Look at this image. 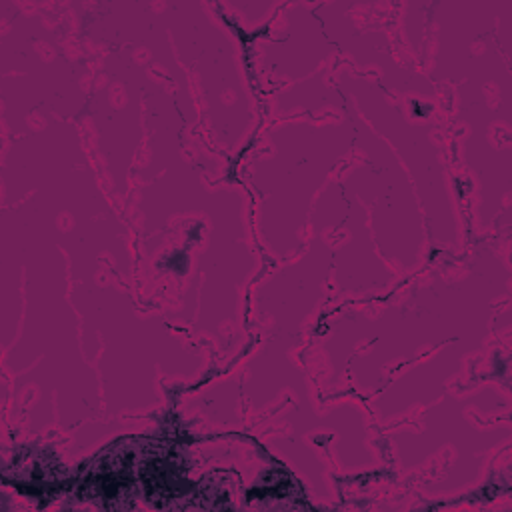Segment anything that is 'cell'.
Wrapping results in <instances>:
<instances>
[{"label": "cell", "mask_w": 512, "mask_h": 512, "mask_svg": "<svg viewBox=\"0 0 512 512\" xmlns=\"http://www.w3.org/2000/svg\"><path fill=\"white\" fill-rule=\"evenodd\" d=\"M150 438H124L106 446L86 464L76 482V498L104 510H128L144 496L142 460Z\"/></svg>", "instance_id": "obj_1"}, {"label": "cell", "mask_w": 512, "mask_h": 512, "mask_svg": "<svg viewBox=\"0 0 512 512\" xmlns=\"http://www.w3.org/2000/svg\"><path fill=\"white\" fill-rule=\"evenodd\" d=\"M2 476L24 494L50 496L66 480V470L50 448L26 446L4 466Z\"/></svg>", "instance_id": "obj_2"}]
</instances>
